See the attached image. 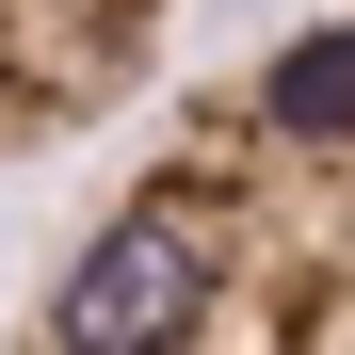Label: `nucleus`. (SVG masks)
I'll return each mask as SVG.
<instances>
[{"mask_svg": "<svg viewBox=\"0 0 355 355\" xmlns=\"http://www.w3.org/2000/svg\"><path fill=\"white\" fill-rule=\"evenodd\" d=\"M17 355H355V17L178 97L65 226Z\"/></svg>", "mask_w": 355, "mask_h": 355, "instance_id": "obj_1", "label": "nucleus"}, {"mask_svg": "<svg viewBox=\"0 0 355 355\" xmlns=\"http://www.w3.org/2000/svg\"><path fill=\"white\" fill-rule=\"evenodd\" d=\"M178 0H0V162H49L81 146L113 97L146 81Z\"/></svg>", "mask_w": 355, "mask_h": 355, "instance_id": "obj_2", "label": "nucleus"}]
</instances>
